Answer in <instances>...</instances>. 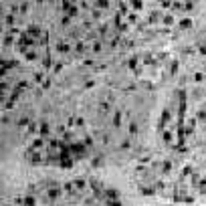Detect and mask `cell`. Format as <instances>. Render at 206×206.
<instances>
[{
  "label": "cell",
  "instance_id": "1f68e13d",
  "mask_svg": "<svg viewBox=\"0 0 206 206\" xmlns=\"http://www.w3.org/2000/svg\"><path fill=\"white\" fill-rule=\"evenodd\" d=\"M39 2H45V0H39Z\"/></svg>",
  "mask_w": 206,
  "mask_h": 206
},
{
  "label": "cell",
  "instance_id": "5b68a950",
  "mask_svg": "<svg viewBox=\"0 0 206 206\" xmlns=\"http://www.w3.org/2000/svg\"><path fill=\"white\" fill-rule=\"evenodd\" d=\"M75 188H77V190H85V188H87V182H85V180H75Z\"/></svg>",
  "mask_w": 206,
  "mask_h": 206
},
{
  "label": "cell",
  "instance_id": "d6986e66",
  "mask_svg": "<svg viewBox=\"0 0 206 206\" xmlns=\"http://www.w3.org/2000/svg\"><path fill=\"white\" fill-rule=\"evenodd\" d=\"M135 132H138V123H132V125H129V133L133 135Z\"/></svg>",
  "mask_w": 206,
  "mask_h": 206
},
{
  "label": "cell",
  "instance_id": "7a4b0ae2",
  "mask_svg": "<svg viewBox=\"0 0 206 206\" xmlns=\"http://www.w3.org/2000/svg\"><path fill=\"white\" fill-rule=\"evenodd\" d=\"M170 117H172V115H170V111H168V109H164V111H162V119H160V127L166 125V121H170Z\"/></svg>",
  "mask_w": 206,
  "mask_h": 206
},
{
  "label": "cell",
  "instance_id": "7c38bea8",
  "mask_svg": "<svg viewBox=\"0 0 206 206\" xmlns=\"http://www.w3.org/2000/svg\"><path fill=\"white\" fill-rule=\"evenodd\" d=\"M24 55H27V59H28V61H34V59H36V53H34V51H27Z\"/></svg>",
  "mask_w": 206,
  "mask_h": 206
},
{
  "label": "cell",
  "instance_id": "ba28073f",
  "mask_svg": "<svg viewBox=\"0 0 206 206\" xmlns=\"http://www.w3.org/2000/svg\"><path fill=\"white\" fill-rule=\"evenodd\" d=\"M69 49H71V47H69V45H67V43H61L59 47H57V51H59V53H67V51H69Z\"/></svg>",
  "mask_w": 206,
  "mask_h": 206
},
{
  "label": "cell",
  "instance_id": "4316f807",
  "mask_svg": "<svg viewBox=\"0 0 206 206\" xmlns=\"http://www.w3.org/2000/svg\"><path fill=\"white\" fill-rule=\"evenodd\" d=\"M129 22H138V16L135 14H129Z\"/></svg>",
  "mask_w": 206,
  "mask_h": 206
},
{
  "label": "cell",
  "instance_id": "7402d4cb",
  "mask_svg": "<svg viewBox=\"0 0 206 206\" xmlns=\"http://www.w3.org/2000/svg\"><path fill=\"white\" fill-rule=\"evenodd\" d=\"M12 22H14V16H12V14H8V16H6V24H12Z\"/></svg>",
  "mask_w": 206,
  "mask_h": 206
},
{
  "label": "cell",
  "instance_id": "8fae6325",
  "mask_svg": "<svg viewBox=\"0 0 206 206\" xmlns=\"http://www.w3.org/2000/svg\"><path fill=\"white\" fill-rule=\"evenodd\" d=\"M172 170V162H164V166H162V172H170Z\"/></svg>",
  "mask_w": 206,
  "mask_h": 206
},
{
  "label": "cell",
  "instance_id": "f1b7e54d",
  "mask_svg": "<svg viewBox=\"0 0 206 206\" xmlns=\"http://www.w3.org/2000/svg\"><path fill=\"white\" fill-rule=\"evenodd\" d=\"M34 81H43V73H36V75H34Z\"/></svg>",
  "mask_w": 206,
  "mask_h": 206
},
{
  "label": "cell",
  "instance_id": "83f0119b",
  "mask_svg": "<svg viewBox=\"0 0 206 206\" xmlns=\"http://www.w3.org/2000/svg\"><path fill=\"white\" fill-rule=\"evenodd\" d=\"M176 71H178V63H172V75L176 73Z\"/></svg>",
  "mask_w": 206,
  "mask_h": 206
},
{
  "label": "cell",
  "instance_id": "e0dca14e",
  "mask_svg": "<svg viewBox=\"0 0 206 206\" xmlns=\"http://www.w3.org/2000/svg\"><path fill=\"white\" fill-rule=\"evenodd\" d=\"M22 202H24V204H34V198H33V196H27Z\"/></svg>",
  "mask_w": 206,
  "mask_h": 206
},
{
  "label": "cell",
  "instance_id": "9a60e30c",
  "mask_svg": "<svg viewBox=\"0 0 206 206\" xmlns=\"http://www.w3.org/2000/svg\"><path fill=\"white\" fill-rule=\"evenodd\" d=\"M164 141H166V144L172 141V133H170V132H164Z\"/></svg>",
  "mask_w": 206,
  "mask_h": 206
},
{
  "label": "cell",
  "instance_id": "cb8c5ba5",
  "mask_svg": "<svg viewBox=\"0 0 206 206\" xmlns=\"http://www.w3.org/2000/svg\"><path fill=\"white\" fill-rule=\"evenodd\" d=\"M129 146H132L129 141H123V144H121V150H129Z\"/></svg>",
  "mask_w": 206,
  "mask_h": 206
},
{
  "label": "cell",
  "instance_id": "ac0fdd59",
  "mask_svg": "<svg viewBox=\"0 0 206 206\" xmlns=\"http://www.w3.org/2000/svg\"><path fill=\"white\" fill-rule=\"evenodd\" d=\"M158 16H160L158 12H154V14H150V18H147V20H150V22H156V20H158Z\"/></svg>",
  "mask_w": 206,
  "mask_h": 206
},
{
  "label": "cell",
  "instance_id": "d4e9b609",
  "mask_svg": "<svg viewBox=\"0 0 206 206\" xmlns=\"http://www.w3.org/2000/svg\"><path fill=\"white\" fill-rule=\"evenodd\" d=\"M27 123H28V119H27V117H22V119L18 121V125H20V127H22V125H27Z\"/></svg>",
  "mask_w": 206,
  "mask_h": 206
},
{
  "label": "cell",
  "instance_id": "52a82bcc",
  "mask_svg": "<svg viewBox=\"0 0 206 206\" xmlns=\"http://www.w3.org/2000/svg\"><path fill=\"white\" fill-rule=\"evenodd\" d=\"M49 132H51V129H49V125H47V123H43V125H40V135H43V138H47Z\"/></svg>",
  "mask_w": 206,
  "mask_h": 206
},
{
  "label": "cell",
  "instance_id": "4fadbf2b",
  "mask_svg": "<svg viewBox=\"0 0 206 206\" xmlns=\"http://www.w3.org/2000/svg\"><path fill=\"white\" fill-rule=\"evenodd\" d=\"M75 51H77V53H83V51H85V45H83V43H77V45H75Z\"/></svg>",
  "mask_w": 206,
  "mask_h": 206
},
{
  "label": "cell",
  "instance_id": "f546056e",
  "mask_svg": "<svg viewBox=\"0 0 206 206\" xmlns=\"http://www.w3.org/2000/svg\"><path fill=\"white\" fill-rule=\"evenodd\" d=\"M200 55H206V47H202V49H200Z\"/></svg>",
  "mask_w": 206,
  "mask_h": 206
},
{
  "label": "cell",
  "instance_id": "603a6c76",
  "mask_svg": "<svg viewBox=\"0 0 206 206\" xmlns=\"http://www.w3.org/2000/svg\"><path fill=\"white\" fill-rule=\"evenodd\" d=\"M164 22H166V24H172L174 18H172V16H164Z\"/></svg>",
  "mask_w": 206,
  "mask_h": 206
},
{
  "label": "cell",
  "instance_id": "3957f363",
  "mask_svg": "<svg viewBox=\"0 0 206 206\" xmlns=\"http://www.w3.org/2000/svg\"><path fill=\"white\" fill-rule=\"evenodd\" d=\"M43 146H45V140H43V138H36V140L33 141V146H30V147H33V150H40Z\"/></svg>",
  "mask_w": 206,
  "mask_h": 206
},
{
  "label": "cell",
  "instance_id": "44dd1931",
  "mask_svg": "<svg viewBox=\"0 0 206 206\" xmlns=\"http://www.w3.org/2000/svg\"><path fill=\"white\" fill-rule=\"evenodd\" d=\"M135 65H138V59H129V69H135Z\"/></svg>",
  "mask_w": 206,
  "mask_h": 206
},
{
  "label": "cell",
  "instance_id": "277c9868",
  "mask_svg": "<svg viewBox=\"0 0 206 206\" xmlns=\"http://www.w3.org/2000/svg\"><path fill=\"white\" fill-rule=\"evenodd\" d=\"M95 6L99 8V10H101V8H103V10H105V8L109 6V0H95Z\"/></svg>",
  "mask_w": 206,
  "mask_h": 206
},
{
  "label": "cell",
  "instance_id": "484cf974",
  "mask_svg": "<svg viewBox=\"0 0 206 206\" xmlns=\"http://www.w3.org/2000/svg\"><path fill=\"white\" fill-rule=\"evenodd\" d=\"M93 166H95V168L101 166V158H95V160H93Z\"/></svg>",
  "mask_w": 206,
  "mask_h": 206
},
{
  "label": "cell",
  "instance_id": "4dcf8cb0",
  "mask_svg": "<svg viewBox=\"0 0 206 206\" xmlns=\"http://www.w3.org/2000/svg\"><path fill=\"white\" fill-rule=\"evenodd\" d=\"M71 2H77V0H71Z\"/></svg>",
  "mask_w": 206,
  "mask_h": 206
},
{
  "label": "cell",
  "instance_id": "8992f818",
  "mask_svg": "<svg viewBox=\"0 0 206 206\" xmlns=\"http://www.w3.org/2000/svg\"><path fill=\"white\" fill-rule=\"evenodd\" d=\"M192 27V20L190 18H182L180 20V28H190Z\"/></svg>",
  "mask_w": 206,
  "mask_h": 206
},
{
  "label": "cell",
  "instance_id": "6da1fadb",
  "mask_svg": "<svg viewBox=\"0 0 206 206\" xmlns=\"http://www.w3.org/2000/svg\"><path fill=\"white\" fill-rule=\"evenodd\" d=\"M47 194H49V200H57V198H59V194H61V188L59 186H51Z\"/></svg>",
  "mask_w": 206,
  "mask_h": 206
},
{
  "label": "cell",
  "instance_id": "5bb4252c",
  "mask_svg": "<svg viewBox=\"0 0 206 206\" xmlns=\"http://www.w3.org/2000/svg\"><path fill=\"white\" fill-rule=\"evenodd\" d=\"M194 81H196V83H202V81H204V75H202V73H196V75H194Z\"/></svg>",
  "mask_w": 206,
  "mask_h": 206
},
{
  "label": "cell",
  "instance_id": "ffe728a7",
  "mask_svg": "<svg viewBox=\"0 0 206 206\" xmlns=\"http://www.w3.org/2000/svg\"><path fill=\"white\" fill-rule=\"evenodd\" d=\"M101 51V43H95L93 45V53H99Z\"/></svg>",
  "mask_w": 206,
  "mask_h": 206
},
{
  "label": "cell",
  "instance_id": "2e32d148",
  "mask_svg": "<svg viewBox=\"0 0 206 206\" xmlns=\"http://www.w3.org/2000/svg\"><path fill=\"white\" fill-rule=\"evenodd\" d=\"M196 119L204 121V119H206V111H198V115H196Z\"/></svg>",
  "mask_w": 206,
  "mask_h": 206
},
{
  "label": "cell",
  "instance_id": "9c48e42d",
  "mask_svg": "<svg viewBox=\"0 0 206 206\" xmlns=\"http://www.w3.org/2000/svg\"><path fill=\"white\" fill-rule=\"evenodd\" d=\"M132 6L135 8V10H140V8L144 6V2H141V0H132Z\"/></svg>",
  "mask_w": 206,
  "mask_h": 206
},
{
  "label": "cell",
  "instance_id": "30bf717a",
  "mask_svg": "<svg viewBox=\"0 0 206 206\" xmlns=\"http://www.w3.org/2000/svg\"><path fill=\"white\" fill-rule=\"evenodd\" d=\"M119 123H121V115H119V113H115V117H113V125L119 127Z\"/></svg>",
  "mask_w": 206,
  "mask_h": 206
}]
</instances>
